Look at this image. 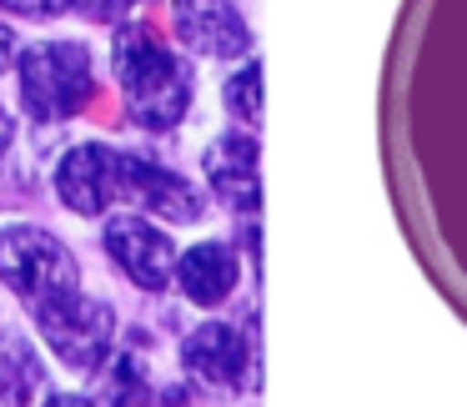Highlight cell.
I'll use <instances>...</instances> for the list:
<instances>
[{
	"label": "cell",
	"instance_id": "obj_14",
	"mask_svg": "<svg viewBox=\"0 0 467 407\" xmlns=\"http://www.w3.org/2000/svg\"><path fill=\"white\" fill-rule=\"evenodd\" d=\"M146 397H151V387H146L141 367L126 352H116L111 357V382H106V402H146Z\"/></svg>",
	"mask_w": 467,
	"mask_h": 407
},
{
	"label": "cell",
	"instance_id": "obj_1",
	"mask_svg": "<svg viewBox=\"0 0 467 407\" xmlns=\"http://www.w3.org/2000/svg\"><path fill=\"white\" fill-rule=\"evenodd\" d=\"M111 61H116V81H121V96L131 106L136 126L171 131V126L186 121V111H192V71L151 26L126 21L116 31Z\"/></svg>",
	"mask_w": 467,
	"mask_h": 407
},
{
	"label": "cell",
	"instance_id": "obj_3",
	"mask_svg": "<svg viewBox=\"0 0 467 407\" xmlns=\"http://www.w3.org/2000/svg\"><path fill=\"white\" fill-rule=\"evenodd\" d=\"M96 96L91 51L81 41H36L21 51V111L36 121H66Z\"/></svg>",
	"mask_w": 467,
	"mask_h": 407
},
{
	"label": "cell",
	"instance_id": "obj_10",
	"mask_svg": "<svg viewBox=\"0 0 467 407\" xmlns=\"http://www.w3.org/2000/svg\"><path fill=\"white\" fill-rule=\"evenodd\" d=\"M176 5V31L206 61H236L252 51V31H246L242 11L232 0H171Z\"/></svg>",
	"mask_w": 467,
	"mask_h": 407
},
{
	"label": "cell",
	"instance_id": "obj_9",
	"mask_svg": "<svg viewBox=\"0 0 467 407\" xmlns=\"http://www.w3.org/2000/svg\"><path fill=\"white\" fill-rule=\"evenodd\" d=\"M206 182H212V196L236 216H256V202H262V182H256V136L246 131H226L206 146Z\"/></svg>",
	"mask_w": 467,
	"mask_h": 407
},
{
	"label": "cell",
	"instance_id": "obj_11",
	"mask_svg": "<svg viewBox=\"0 0 467 407\" xmlns=\"http://www.w3.org/2000/svg\"><path fill=\"white\" fill-rule=\"evenodd\" d=\"M171 277H176V287H182L186 302L222 307L226 297L236 292L242 262H236V246L232 242H196L192 252H182L171 262Z\"/></svg>",
	"mask_w": 467,
	"mask_h": 407
},
{
	"label": "cell",
	"instance_id": "obj_13",
	"mask_svg": "<svg viewBox=\"0 0 467 407\" xmlns=\"http://www.w3.org/2000/svg\"><path fill=\"white\" fill-rule=\"evenodd\" d=\"M226 111L236 116L242 126H256L262 121V66H242V71L226 81Z\"/></svg>",
	"mask_w": 467,
	"mask_h": 407
},
{
	"label": "cell",
	"instance_id": "obj_15",
	"mask_svg": "<svg viewBox=\"0 0 467 407\" xmlns=\"http://www.w3.org/2000/svg\"><path fill=\"white\" fill-rule=\"evenodd\" d=\"M81 0H0V11L11 16H26V21H51V16H66L76 11Z\"/></svg>",
	"mask_w": 467,
	"mask_h": 407
},
{
	"label": "cell",
	"instance_id": "obj_5",
	"mask_svg": "<svg viewBox=\"0 0 467 407\" xmlns=\"http://www.w3.org/2000/svg\"><path fill=\"white\" fill-rule=\"evenodd\" d=\"M116 202L171 226H192L206 216V196L182 172L151 162V156H131V151H116Z\"/></svg>",
	"mask_w": 467,
	"mask_h": 407
},
{
	"label": "cell",
	"instance_id": "obj_12",
	"mask_svg": "<svg viewBox=\"0 0 467 407\" xmlns=\"http://www.w3.org/2000/svg\"><path fill=\"white\" fill-rule=\"evenodd\" d=\"M46 362L21 332H0V402H41Z\"/></svg>",
	"mask_w": 467,
	"mask_h": 407
},
{
	"label": "cell",
	"instance_id": "obj_2",
	"mask_svg": "<svg viewBox=\"0 0 467 407\" xmlns=\"http://www.w3.org/2000/svg\"><path fill=\"white\" fill-rule=\"evenodd\" d=\"M0 282L26 302V312L76 292L81 272L61 236H51L36 222H0Z\"/></svg>",
	"mask_w": 467,
	"mask_h": 407
},
{
	"label": "cell",
	"instance_id": "obj_17",
	"mask_svg": "<svg viewBox=\"0 0 467 407\" xmlns=\"http://www.w3.org/2000/svg\"><path fill=\"white\" fill-rule=\"evenodd\" d=\"M11 141H16V126H11V116L0 111V156L11 151Z\"/></svg>",
	"mask_w": 467,
	"mask_h": 407
},
{
	"label": "cell",
	"instance_id": "obj_6",
	"mask_svg": "<svg viewBox=\"0 0 467 407\" xmlns=\"http://www.w3.org/2000/svg\"><path fill=\"white\" fill-rule=\"evenodd\" d=\"M182 367L196 387L216 397H242L252 377V347L232 322H202L182 342Z\"/></svg>",
	"mask_w": 467,
	"mask_h": 407
},
{
	"label": "cell",
	"instance_id": "obj_4",
	"mask_svg": "<svg viewBox=\"0 0 467 407\" xmlns=\"http://www.w3.org/2000/svg\"><path fill=\"white\" fill-rule=\"evenodd\" d=\"M36 332L46 337V347L56 352V362H66L71 372H96L111 357V337H116V312L101 297H86L81 287L56 302L31 312Z\"/></svg>",
	"mask_w": 467,
	"mask_h": 407
},
{
	"label": "cell",
	"instance_id": "obj_16",
	"mask_svg": "<svg viewBox=\"0 0 467 407\" xmlns=\"http://www.w3.org/2000/svg\"><path fill=\"white\" fill-rule=\"evenodd\" d=\"M11 51H16V36L5 31V26H0V71H5V66H11Z\"/></svg>",
	"mask_w": 467,
	"mask_h": 407
},
{
	"label": "cell",
	"instance_id": "obj_8",
	"mask_svg": "<svg viewBox=\"0 0 467 407\" xmlns=\"http://www.w3.org/2000/svg\"><path fill=\"white\" fill-rule=\"evenodd\" d=\"M56 196L76 216H106L116 202V146L81 141L56 166Z\"/></svg>",
	"mask_w": 467,
	"mask_h": 407
},
{
	"label": "cell",
	"instance_id": "obj_7",
	"mask_svg": "<svg viewBox=\"0 0 467 407\" xmlns=\"http://www.w3.org/2000/svg\"><path fill=\"white\" fill-rule=\"evenodd\" d=\"M101 242H106V256H111L141 292H166V287H171L176 246H171V236H166L156 222H146L141 212L111 216L106 232H101Z\"/></svg>",
	"mask_w": 467,
	"mask_h": 407
}]
</instances>
